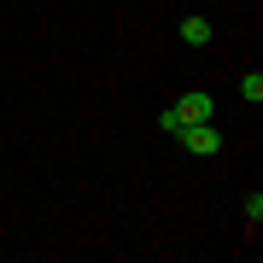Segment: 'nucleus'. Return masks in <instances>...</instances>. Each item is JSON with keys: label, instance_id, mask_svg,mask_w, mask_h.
Listing matches in <instances>:
<instances>
[{"label": "nucleus", "instance_id": "4", "mask_svg": "<svg viewBox=\"0 0 263 263\" xmlns=\"http://www.w3.org/2000/svg\"><path fill=\"white\" fill-rule=\"evenodd\" d=\"M240 100H246V105H263V76H257V70L240 76Z\"/></svg>", "mask_w": 263, "mask_h": 263}, {"label": "nucleus", "instance_id": "1", "mask_svg": "<svg viewBox=\"0 0 263 263\" xmlns=\"http://www.w3.org/2000/svg\"><path fill=\"white\" fill-rule=\"evenodd\" d=\"M176 141L187 152H199V158H211V152H222V129H216V123H181Z\"/></svg>", "mask_w": 263, "mask_h": 263}, {"label": "nucleus", "instance_id": "3", "mask_svg": "<svg viewBox=\"0 0 263 263\" xmlns=\"http://www.w3.org/2000/svg\"><path fill=\"white\" fill-rule=\"evenodd\" d=\"M181 41L187 47H205L211 41V18H181Z\"/></svg>", "mask_w": 263, "mask_h": 263}, {"label": "nucleus", "instance_id": "2", "mask_svg": "<svg viewBox=\"0 0 263 263\" xmlns=\"http://www.w3.org/2000/svg\"><path fill=\"white\" fill-rule=\"evenodd\" d=\"M211 111H216V100L205 94V88H193V94L176 100V117H181V123H211Z\"/></svg>", "mask_w": 263, "mask_h": 263}, {"label": "nucleus", "instance_id": "5", "mask_svg": "<svg viewBox=\"0 0 263 263\" xmlns=\"http://www.w3.org/2000/svg\"><path fill=\"white\" fill-rule=\"evenodd\" d=\"M158 135H170V141L181 135V117H176V105H164V111H158Z\"/></svg>", "mask_w": 263, "mask_h": 263}, {"label": "nucleus", "instance_id": "6", "mask_svg": "<svg viewBox=\"0 0 263 263\" xmlns=\"http://www.w3.org/2000/svg\"><path fill=\"white\" fill-rule=\"evenodd\" d=\"M263 222V193H246V228Z\"/></svg>", "mask_w": 263, "mask_h": 263}]
</instances>
